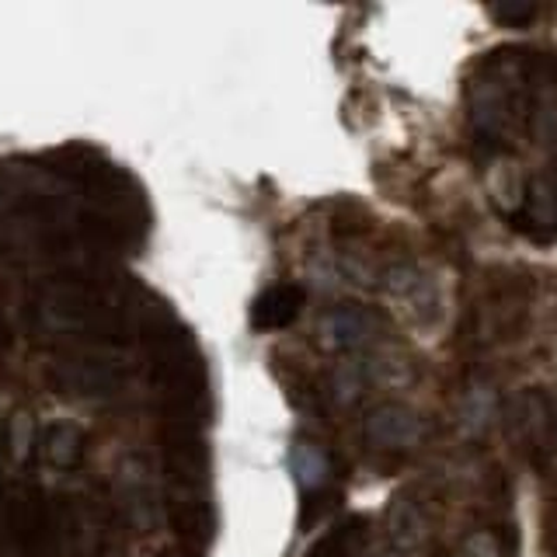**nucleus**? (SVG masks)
I'll return each mask as SVG.
<instances>
[{
	"label": "nucleus",
	"instance_id": "obj_1",
	"mask_svg": "<svg viewBox=\"0 0 557 557\" xmlns=\"http://www.w3.org/2000/svg\"><path fill=\"white\" fill-rule=\"evenodd\" d=\"M300 304H304V293L296 289V286H272V289L255 304L251 321H255V327H261V331L286 327V324L296 318V313H300Z\"/></svg>",
	"mask_w": 557,
	"mask_h": 557
}]
</instances>
